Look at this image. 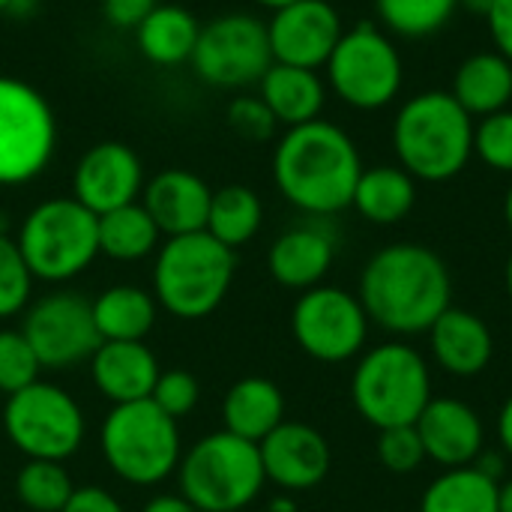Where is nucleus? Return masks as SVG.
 <instances>
[{"label": "nucleus", "mask_w": 512, "mask_h": 512, "mask_svg": "<svg viewBox=\"0 0 512 512\" xmlns=\"http://www.w3.org/2000/svg\"><path fill=\"white\" fill-rule=\"evenodd\" d=\"M261 225H264V201L252 186L228 183L213 189L207 228H204L207 234H213L219 243L237 252L240 246L255 240Z\"/></svg>", "instance_id": "nucleus-31"}, {"label": "nucleus", "mask_w": 512, "mask_h": 512, "mask_svg": "<svg viewBox=\"0 0 512 512\" xmlns=\"http://www.w3.org/2000/svg\"><path fill=\"white\" fill-rule=\"evenodd\" d=\"M96 219H99V255L111 261H120V264L144 261L162 246L159 243L162 231L156 228L153 216L144 210L141 201L108 210Z\"/></svg>", "instance_id": "nucleus-30"}, {"label": "nucleus", "mask_w": 512, "mask_h": 512, "mask_svg": "<svg viewBox=\"0 0 512 512\" xmlns=\"http://www.w3.org/2000/svg\"><path fill=\"white\" fill-rule=\"evenodd\" d=\"M363 159L354 138L318 117L285 129L273 147V183L279 195L309 216H336L351 207Z\"/></svg>", "instance_id": "nucleus-2"}, {"label": "nucleus", "mask_w": 512, "mask_h": 512, "mask_svg": "<svg viewBox=\"0 0 512 512\" xmlns=\"http://www.w3.org/2000/svg\"><path fill=\"white\" fill-rule=\"evenodd\" d=\"M225 120H228V129L237 138L252 141V144L273 141L276 132H279V123H276L273 111L264 105V99L258 93H237L225 108Z\"/></svg>", "instance_id": "nucleus-37"}, {"label": "nucleus", "mask_w": 512, "mask_h": 512, "mask_svg": "<svg viewBox=\"0 0 512 512\" xmlns=\"http://www.w3.org/2000/svg\"><path fill=\"white\" fill-rule=\"evenodd\" d=\"M237 252L207 231L165 237L153 261V297L180 321L213 315L231 291Z\"/></svg>", "instance_id": "nucleus-4"}, {"label": "nucleus", "mask_w": 512, "mask_h": 512, "mask_svg": "<svg viewBox=\"0 0 512 512\" xmlns=\"http://www.w3.org/2000/svg\"><path fill=\"white\" fill-rule=\"evenodd\" d=\"M324 72L327 90L357 111L387 108L405 81L402 54L393 36L372 21H360L342 33Z\"/></svg>", "instance_id": "nucleus-9"}, {"label": "nucleus", "mask_w": 512, "mask_h": 512, "mask_svg": "<svg viewBox=\"0 0 512 512\" xmlns=\"http://www.w3.org/2000/svg\"><path fill=\"white\" fill-rule=\"evenodd\" d=\"M486 24H489L495 51L512 63V0H495L492 12L486 15Z\"/></svg>", "instance_id": "nucleus-42"}, {"label": "nucleus", "mask_w": 512, "mask_h": 512, "mask_svg": "<svg viewBox=\"0 0 512 512\" xmlns=\"http://www.w3.org/2000/svg\"><path fill=\"white\" fill-rule=\"evenodd\" d=\"M144 162L126 141H99L81 153L72 171V198L90 213L102 216L108 210L141 201L144 192Z\"/></svg>", "instance_id": "nucleus-16"}, {"label": "nucleus", "mask_w": 512, "mask_h": 512, "mask_svg": "<svg viewBox=\"0 0 512 512\" xmlns=\"http://www.w3.org/2000/svg\"><path fill=\"white\" fill-rule=\"evenodd\" d=\"M414 429L423 441L426 462H435L444 471L474 465L486 447L483 417L477 408L453 396H432Z\"/></svg>", "instance_id": "nucleus-18"}, {"label": "nucleus", "mask_w": 512, "mask_h": 512, "mask_svg": "<svg viewBox=\"0 0 512 512\" xmlns=\"http://www.w3.org/2000/svg\"><path fill=\"white\" fill-rule=\"evenodd\" d=\"M504 285H507V297L512 300V252L507 258V267H504Z\"/></svg>", "instance_id": "nucleus-51"}, {"label": "nucleus", "mask_w": 512, "mask_h": 512, "mask_svg": "<svg viewBox=\"0 0 512 512\" xmlns=\"http://www.w3.org/2000/svg\"><path fill=\"white\" fill-rule=\"evenodd\" d=\"M159 6V0H102V15L117 30H132Z\"/></svg>", "instance_id": "nucleus-40"}, {"label": "nucleus", "mask_w": 512, "mask_h": 512, "mask_svg": "<svg viewBox=\"0 0 512 512\" xmlns=\"http://www.w3.org/2000/svg\"><path fill=\"white\" fill-rule=\"evenodd\" d=\"M180 495L201 512H240L258 501L267 477L261 450L231 432H213L192 444L177 465Z\"/></svg>", "instance_id": "nucleus-7"}, {"label": "nucleus", "mask_w": 512, "mask_h": 512, "mask_svg": "<svg viewBox=\"0 0 512 512\" xmlns=\"http://www.w3.org/2000/svg\"><path fill=\"white\" fill-rule=\"evenodd\" d=\"M75 483L63 462L27 459L15 474V498L30 512H60L72 498Z\"/></svg>", "instance_id": "nucleus-33"}, {"label": "nucleus", "mask_w": 512, "mask_h": 512, "mask_svg": "<svg viewBox=\"0 0 512 512\" xmlns=\"http://www.w3.org/2000/svg\"><path fill=\"white\" fill-rule=\"evenodd\" d=\"M459 0H375L378 21L390 36L426 39L450 24Z\"/></svg>", "instance_id": "nucleus-32"}, {"label": "nucleus", "mask_w": 512, "mask_h": 512, "mask_svg": "<svg viewBox=\"0 0 512 512\" xmlns=\"http://www.w3.org/2000/svg\"><path fill=\"white\" fill-rule=\"evenodd\" d=\"M213 189L189 168H165L144 183L141 204L153 216L162 237L195 234L207 228Z\"/></svg>", "instance_id": "nucleus-19"}, {"label": "nucleus", "mask_w": 512, "mask_h": 512, "mask_svg": "<svg viewBox=\"0 0 512 512\" xmlns=\"http://www.w3.org/2000/svg\"><path fill=\"white\" fill-rule=\"evenodd\" d=\"M141 512H201V510L177 492V495H156V498H150Z\"/></svg>", "instance_id": "nucleus-43"}, {"label": "nucleus", "mask_w": 512, "mask_h": 512, "mask_svg": "<svg viewBox=\"0 0 512 512\" xmlns=\"http://www.w3.org/2000/svg\"><path fill=\"white\" fill-rule=\"evenodd\" d=\"M369 315L357 294L336 285L303 291L291 309V333L300 351L318 363H348L366 351Z\"/></svg>", "instance_id": "nucleus-13"}, {"label": "nucleus", "mask_w": 512, "mask_h": 512, "mask_svg": "<svg viewBox=\"0 0 512 512\" xmlns=\"http://www.w3.org/2000/svg\"><path fill=\"white\" fill-rule=\"evenodd\" d=\"M261 512H297V504H294V498L285 492V495H276V498H270V501L264 504V510Z\"/></svg>", "instance_id": "nucleus-45"}, {"label": "nucleus", "mask_w": 512, "mask_h": 512, "mask_svg": "<svg viewBox=\"0 0 512 512\" xmlns=\"http://www.w3.org/2000/svg\"><path fill=\"white\" fill-rule=\"evenodd\" d=\"M498 441H501L504 456L512 459V396L504 402V408L498 414Z\"/></svg>", "instance_id": "nucleus-44"}, {"label": "nucleus", "mask_w": 512, "mask_h": 512, "mask_svg": "<svg viewBox=\"0 0 512 512\" xmlns=\"http://www.w3.org/2000/svg\"><path fill=\"white\" fill-rule=\"evenodd\" d=\"M429 348L438 363L453 378H477L489 369L495 357V336L489 324L468 309L450 306L429 327Z\"/></svg>", "instance_id": "nucleus-21"}, {"label": "nucleus", "mask_w": 512, "mask_h": 512, "mask_svg": "<svg viewBox=\"0 0 512 512\" xmlns=\"http://www.w3.org/2000/svg\"><path fill=\"white\" fill-rule=\"evenodd\" d=\"M201 21L192 9L180 3H159L138 27H135V45L141 57L153 66H183L192 60V51L198 45Z\"/></svg>", "instance_id": "nucleus-25"}, {"label": "nucleus", "mask_w": 512, "mask_h": 512, "mask_svg": "<svg viewBox=\"0 0 512 512\" xmlns=\"http://www.w3.org/2000/svg\"><path fill=\"white\" fill-rule=\"evenodd\" d=\"M42 363L21 330H0V393L12 396L39 381Z\"/></svg>", "instance_id": "nucleus-35"}, {"label": "nucleus", "mask_w": 512, "mask_h": 512, "mask_svg": "<svg viewBox=\"0 0 512 512\" xmlns=\"http://www.w3.org/2000/svg\"><path fill=\"white\" fill-rule=\"evenodd\" d=\"M24 264L39 282H69L99 258V219L72 195L39 201L15 237Z\"/></svg>", "instance_id": "nucleus-6"}, {"label": "nucleus", "mask_w": 512, "mask_h": 512, "mask_svg": "<svg viewBox=\"0 0 512 512\" xmlns=\"http://www.w3.org/2000/svg\"><path fill=\"white\" fill-rule=\"evenodd\" d=\"M333 261H336V237L333 231L315 222L282 231L267 252L270 276L282 288H291L300 294L315 285H324Z\"/></svg>", "instance_id": "nucleus-20"}, {"label": "nucleus", "mask_w": 512, "mask_h": 512, "mask_svg": "<svg viewBox=\"0 0 512 512\" xmlns=\"http://www.w3.org/2000/svg\"><path fill=\"white\" fill-rule=\"evenodd\" d=\"M258 6H264V9H270V12H276V9H282V6H288V3H297V0H255Z\"/></svg>", "instance_id": "nucleus-49"}, {"label": "nucleus", "mask_w": 512, "mask_h": 512, "mask_svg": "<svg viewBox=\"0 0 512 512\" xmlns=\"http://www.w3.org/2000/svg\"><path fill=\"white\" fill-rule=\"evenodd\" d=\"M432 396V369L426 357L405 342H384L363 351L351 375V402L378 432L414 426Z\"/></svg>", "instance_id": "nucleus-5"}, {"label": "nucleus", "mask_w": 512, "mask_h": 512, "mask_svg": "<svg viewBox=\"0 0 512 512\" xmlns=\"http://www.w3.org/2000/svg\"><path fill=\"white\" fill-rule=\"evenodd\" d=\"M417 204V180L402 165L363 168L351 207L372 225H396Z\"/></svg>", "instance_id": "nucleus-28"}, {"label": "nucleus", "mask_w": 512, "mask_h": 512, "mask_svg": "<svg viewBox=\"0 0 512 512\" xmlns=\"http://www.w3.org/2000/svg\"><path fill=\"white\" fill-rule=\"evenodd\" d=\"M33 273L24 264V255L15 237L0 234V318H12L30 306Z\"/></svg>", "instance_id": "nucleus-34"}, {"label": "nucleus", "mask_w": 512, "mask_h": 512, "mask_svg": "<svg viewBox=\"0 0 512 512\" xmlns=\"http://www.w3.org/2000/svg\"><path fill=\"white\" fill-rule=\"evenodd\" d=\"M195 75L219 90L258 87L264 72L273 66L267 39V21L252 12H225L201 24L198 45L192 51Z\"/></svg>", "instance_id": "nucleus-12"}, {"label": "nucleus", "mask_w": 512, "mask_h": 512, "mask_svg": "<svg viewBox=\"0 0 512 512\" xmlns=\"http://www.w3.org/2000/svg\"><path fill=\"white\" fill-rule=\"evenodd\" d=\"M450 93L477 120L504 111L512 102V63L498 51H477L459 63Z\"/></svg>", "instance_id": "nucleus-26"}, {"label": "nucleus", "mask_w": 512, "mask_h": 512, "mask_svg": "<svg viewBox=\"0 0 512 512\" xmlns=\"http://www.w3.org/2000/svg\"><path fill=\"white\" fill-rule=\"evenodd\" d=\"M258 96L282 129H294L321 117L327 105V84L318 69L273 63L258 81Z\"/></svg>", "instance_id": "nucleus-23"}, {"label": "nucleus", "mask_w": 512, "mask_h": 512, "mask_svg": "<svg viewBox=\"0 0 512 512\" xmlns=\"http://www.w3.org/2000/svg\"><path fill=\"white\" fill-rule=\"evenodd\" d=\"M504 219H507V228L512 231V183L507 189V198H504Z\"/></svg>", "instance_id": "nucleus-50"}, {"label": "nucleus", "mask_w": 512, "mask_h": 512, "mask_svg": "<svg viewBox=\"0 0 512 512\" xmlns=\"http://www.w3.org/2000/svg\"><path fill=\"white\" fill-rule=\"evenodd\" d=\"M90 309L102 342H144L159 315L153 291L138 285H111L90 300Z\"/></svg>", "instance_id": "nucleus-27"}, {"label": "nucleus", "mask_w": 512, "mask_h": 512, "mask_svg": "<svg viewBox=\"0 0 512 512\" xmlns=\"http://www.w3.org/2000/svg\"><path fill=\"white\" fill-rule=\"evenodd\" d=\"M222 420L225 432L261 444L273 429L285 423V393L270 378H240L228 387L222 399Z\"/></svg>", "instance_id": "nucleus-24"}, {"label": "nucleus", "mask_w": 512, "mask_h": 512, "mask_svg": "<svg viewBox=\"0 0 512 512\" xmlns=\"http://www.w3.org/2000/svg\"><path fill=\"white\" fill-rule=\"evenodd\" d=\"M258 450L267 483H276L288 495L321 486L333 465L327 438L309 423L285 420L258 444Z\"/></svg>", "instance_id": "nucleus-17"}, {"label": "nucleus", "mask_w": 512, "mask_h": 512, "mask_svg": "<svg viewBox=\"0 0 512 512\" xmlns=\"http://www.w3.org/2000/svg\"><path fill=\"white\" fill-rule=\"evenodd\" d=\"M150 402L168 414L171 420H183L189 417L198 402H201V387H198V378L186 369H168V372H159L156 378V387L150 393Z\"/></svg>", "instance_id": "nucleus-38"}, {"label": "nucleus", "mask_w": 512, "mask_h": 512, "mask_svg": "<svg viewBox=\"0 0 512 512\" xmlns=\"http://www.w3.org/2000/svg\"><path fill=\"white\" fill-rule=\"evenodd\" d=\"M357 297L375 327L393 336H417L429 333L453 306V279L435 249L390 243L366 261Z\"/></svg>", "instance_id": "nucleus-1"}, {"label": "nucleus", "mask_w": 512, "mask_h": 512, "mask_svg": "<svg viewBox=\"0 0 512 512\" xmlns=\"http://www.w3.org/2000/svg\"><path fill=\"white\" fill-rule=\"evenodd\" d=\"M3 432L27 459L66 462L81 450L87 420L81 405L63 387L33 381L30 387L6 396Z\"/></svg>", "instance_id": "nucleus-11"}, {"label": "nucleus", "mask_w": 512, "mask_h": 512, "mask_svg": "<svg viewBox=\"0 0 512 512\" xmlns=\"http://www.w3.org/2000/svg\"><path fill=\"white\" fill-rule=\"evenodd\" d=\"M99 447L111 474L129 486H159L183 459L177 420L150 399L114 405L102 420Z\"/></svg>", "instance_id": "nucleus-8"}, {"label": "nucleus", "mask_w": 512, "mask_h": 512, "mask_svg": "<svg viewBox=\"0 0 512 512\" xmlns=\"http://www.w3.org/2000/svg\"><path fill=\"white\" fill-rule=\"evenodd\" d=\"M9 6H12V0H0V12H6V15H9Z\"/></svg>", "instance_id": "nucleus-52"}, {"label": "nucleus", "mask_w": 512, "mask_h": 512, "mask_svg": "<svg viewBox=\"0 0 512 512\" xmlns=\"http://www.w3.org/2000/svg\"><path fill=\"white\" fill-rule=\"evenodd\" d=\"M60 512H126L123 504L108 492V489H99V486H75L72 498L66 501V507Z\"/></svg>", "instance_id": "nucleus-41"}, {"label": "nucleus", "mask_w": 512, "mask_h": 512, "mask_svg": "<svg viewBox=\"0 0 512 512\" xmlns=\"http://www.w3.org/2000/svg\"><path fill=\"white\" fill-rule=\"evenodd\" d=\"M501 480L477 465L441 471L420 495V512H498Z\"/></svg>", "instance_id": "nucleus-29"}, {"label": "nucleus", "mask_w": 512, "mask_h": 512, "mask_svg": "<svg viewBox=\"0 0 512 512\" xmlns=\"http://www.w3.org/2000/svg\"><path fill=\"white\" fill-rule=\"evenodd\" d=\"M375 450H378V462L390 474H414L426 462V450H423V441L414 426L381 429Z\"/></svg>", "instance_id": "nucleus-39"}, {"label": "nucleus", "mask_w": 512, "mask_h": 512, "mask_svg": "<svg viewBox=\"0 0 512 512\" xmlns=\"http://www.w3.org/2000/svg\"><path fill=\"white\" fill-rule=\"evenodd\" d=\"M57 117L45 93L0 75V189L33 183L54 159Z\"/></svg>", "instance_id": "nucleus-10"}, {"label": "nucleus", "mask_w": 512, "mask_h": 512, "mask_svg": "<svg viewBox=\"0 0 512 512\" xmlns=\"http://www.w3.org/2000/svg\"><path fill=\"white\" fill-rule=\"evenodd\" d=\"M159 372V360L144 342H102L90 357V378L111 405L150 399Z\"/></svg>", "instance_id": "nucleus-22"}, {"label": "nucleus", "mask_w": 512, "mask_h": 512, "mask_svg": "<svg viewBox=\"0 0 512 512\" xmlns=\"http://www.w3.org/2000/svg\"><path fill=\"white\" fill-rule=\"evenodd\" d=\"M342 33V15L330 0H297L276 9L267 21L273 63L303 69H321Z\"/></svg>", "instance_id": "nucleus-15"}, {"label": "nucleus", "mask_w": 512, "mask_h": 512, "mask_svg": "<svg viewBox=\"0 0 512 512\" xmlns=\"http://www.w3.org/2000/svg\"><path fill=\"white\" fill-rule=\"evenodd\" d=\"M24 339L36 351L42 369H72L78 363H90L96 348L102 345L90 300L75 291H54L48 297H39L27 306Z\"/></svg>", "instance_id": "nucleus-14"}, {"label": "nucleus", "mask_w": 512, "mask_h": 512, "mask_svg": "<svg viewBox=\"0 0 512 512\" xmlns=\"http://www.w3.org/2000/svg\"><path fill=\"white\" fill-rule=\"evenodd\" d=\"M492 6H495V0H459V9H468L471 15H480V18H486L492 12Z\"/></svg>", "instance_id": "nucleus-46"}, {"label": "nucleus", "mask_w": 512, "mask_h": 512, "mask_svg": "<svg viewBox=\"0 0 512 512\" xmlns=\"http://www.w3.org/2000/svg\"><path fill=\"white\" fill-rule=\"evenodd\" d=\"M498 512H512V477L501 483V492H498Z\"/></svg>", "instance_id": "nucleus-47"}, {"label": "nucleus", "mask_w": 512, "mask_h": 512, "mask_svg": "<svg viewBox=\"0 0 512 512\" xmlns=\"http://www.w3.org/2000/svg\"><path fill=\"white\" fill-rule=\"evenodd\" d=\"M399 165L420 183H447L474 159V117L450 90H423L393 117Z\"/></svg>", "instance_id": "nucleus-3"}, {"label": "nucleus", "mask_w": 512, "mask_h": 512, "mask_svg": "<svg viewBox=\"0 0 512 512\" xmlns=\"http://www.w3.org/2000/svg\"><path fill=\"white\" fill-rule=\"evenodd\" d=\"M33 6H36V0H12V6H9V15H27Z\"/></svg>", "instance_id": "nucleus-48"}, {"label": "nucleus", "mask_w": 512, "mask_h": 512, "mask_svg": "<svg viewBox=\"0 0 512 512\" xmlns=\"http://www.w3.org/2000/svg\"><path fill=\"white\" fill-rule=\"evenodd\" d=\"M474 156L492 171L512 174V108L474 123Z\"/></svg>", "instance_id": "nucleus-36"}]
</instances>
